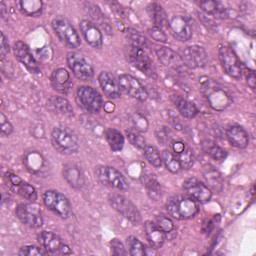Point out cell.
<instances>
[{
  "label": "cell",
  "mask_w": 256,
  "mask_h": 256,
  "mask_svg": "<svg viewBox=\"0 0 256 256\" xmlns=\"http://www.w3.org/2000/svg\"><path fill=\"white\" fill-rule=\"evenodd\" d=\"M118 84L121 91L138 101L143 102L148 98V92L145 87L130 74H120L118 76Z\"/></svg>",
  "instance_id": "obj_13"
},
{
  "label": "cell",
  "mask_w": 256,
  "mask_h": 256,
  "mask_svg": "<svg viewBox=\"0 0 256 256\" xmlns=\"http://www.w3.org/2000/svg\"><path fill=\"white\" fill-rule=\"evenodd\" d=\"M143 154L146 158V160L154 167L160 168L163 164L162 156L158 149L152 145H146L143 149Z\"/></svg>",
  "instance_id": "obj_37"
},
{
  "label": "cell",
  "mask_w": 256,
  "mask_h": 256,
  "mask_svg": "<svg viewBox=\"0 0 256 256\" xmlns=\"http://www.w3.org/2000/svg\"><path fill=\"white\" fill-rule=\"evenodd\" d=\"M180 57L183 64L193 69L204 67L208 62V53L203 47L198 45L184 47L181 50Z\"/></svg>",
  "instance_id": "obj_15"
},
{
  "label": "cell",
  "mask_w": 256,
  "mask_h": 256,
  "mask_svg": "<svg viewBox=\"0 0 256 256\" xmlns=\"http://www.w3.org/2000/svg\"><path fill=\"white\" fill-rule=\"evenodd\" d=\"M183 190L187 196L198 203H206L212 197L211 188L197 178H188L183 182Z\"/></svg>",
  "instance_id": "obj_14"
},
{
  "label": "cell",
  "mask_w": 256,
  "mask_h": 256,
  "mask_svg": "<svg viewBox=\"0 0 256 256\" xmlns=\"http://www.w3.org/2000/svg\"><path fill=\"white\" fill-rule=\"evenodd\" d=\"M204 151L214 160L221 161L227 157V151L211 141H205L203 143Z\"/></svg>",
  "instance_id": "obj_34"
},
{
  "label": "cell",
  "mask_w": 256,
  "mask_h": 256,
  "mask_svg": "<svg viewBox=\"0 0 256 256\" xmlns=\"http://www.w3.org/2000/svg\"><path fill=\"white\" fill-rule=\"evenodd\" d=\"M98 82L103 93L110 99H116L120 96V87L115 77L107 72L102 71L98 75Z\"/></svg>",
  "instance_id": "obj_21"
},
{
  "label": "cell",
  "mask_w": 256,
  "mask_h": 256,
  "mask_svg": "<svg viewBox=\"0 0 256 256\" xmlns=\"http://www.w3.org/2000/svg\"><path fill=\"white\" fill-rule=\"evenodd\" d=\"M126 245L128 252L132 256H143L146 254L145 245L135 236H128L126 239Z\"/></svg>",
  "instance_id": "obj_36"
},
{
  "label": "cell",
  "mask_w": 256,
  "mask_h": 256,
  "mask_svg": "<svg viewBox=\"0 0 256 256\" xmlns=\"http://www.w3.org/2000/svg\"><path fill=\"white\" fill-rule=\"evenodd\" d=\"M95 175L102 184L117 189L118 191H127L129 188V184L124 175L114 167L107 165L97 166Z\"/></svg>",
  "instance_id": "obj_6"
},
{
  "label": "cell",
  "mask_w": 256,
  "mask_h": 256,
  "mask_svg": "<svg viewBox=\"0 0 256 256\" xmlns=\"http://www.w3.org/2000/svg\"><path fill=\"white\" fill-rule=\"evenodd\" d=\"M210 106L215 110H223L230 103L229 95L221 88H215L211 90L207 96Z\"/></svg>",
  "instance_id": "obj_27"
},
{
  "label": "cell",
  "mask_w": 256,
  "mask_h": 256,
  "mask_svg": "<svg viewBox=\"0 0 256 256\" xmlns=\"http://www.w3.org/2000/svg\"><path fill=\"white\" fill-rule=\"evenodd\" d=\"M131 121L133 124V129L137 130L140 133L147 131L149 123H148L147 118L145 116H143L142 114H140L138 112L134 113L131 117Z\"/></svg>",
  "instance_id": "obj_45"
},
{
  "label": "cell",
  "mask_w": 256,
  "mask_h": 256,
  "mask_svg": "<svg viewBox=\"0 0 256 256\" xmlns=\"http://www.w3.org/2000/svg\"><path fill=\"white\" fill-rule=\"evenodd\" d=\"M204 175H205V178H206V180H207V182H208V183H209L212 179L214 180V181H213V186H212V187L216 188V185L218 184V180L220 179V175H219V174H217V175H216V171H214V170H212V171H208V172H207V173H205Z\"/></svg>",
  "instance_id": "obj_51"
},
{
  "label": "cell",
  "mask_w": 256,
  "mask_h": 256,
  "mask_svg": "<svg viewBox=\"0 0 256 256\" xmlns=\"http://www.w3.org/2000/svg\"><path fill=\"white\" fill-rule=\"evenodd\" d=\"M226 138L229 143L239 149L246 148L249 144V136L247 131L240 125L232 124L226 129Z\"/></svg>",
  "instance_id": "obj_20"
},
{
  "label": "cell",
  "mask_w": 256,
  "mask_h": 256,
  "mask_svg": "<svg viewBox=\"0 0 256 256\" xmlns=\"http://www.w3.org/2000/svg\"><path fill=\"white\" fill-rule=\"evenodd\" d=\"M186 145H187V144H186L185 142L181 141V140H175V141H173V142L171 143L172 152H173L174 154H179L180 152H182V151L185 149Z\"/></svg>",
  "instance_id": "obj_50"
},
{
  "label": "cell",
  "mask_w": 256,
  "mask_h": 256,
  "mask_svg": "<svg viewBox=\"0 0 256 256\" xmlns=\"http://www.w3.org/2000/svg\"><path fill=\"white\" fill-rule=\"evenodd\" d=\"M76 98L81 108L88 113H98L103 105L101 94L91 86H79L76 91Z\"/></svg>",
  "instance_id": "obj_7"
},
{
  "label": "cell",
  "mask_w": 256,
  "mask_h": 256,
  "mask_svg": "<svg viewBox=\"0 0 256 256\" xmlns=\"http://www.w3.org/2000/svg\"><path fill=\"white\" fill-rule=\"evenodd\" d=\"M63 177L67 183L76 189H80L85 184V176L81 168L74 164L68 163L63 167Z\"/></svg>",
  "instance_id": "obj_22"
},
{
  "label": "cell",
  "mask_w": 256,
  "mask_h": 256,
  "mask_svg": "<svg viewBox=\"0 0 256 256\" xmlns=\"http://www.w3.org/2000/svg\"><path fill=\"white\" fill-rule=\"evenodd\" d=\"M52 28L59 40L69 48L75 49L80 46V37L72 24L63 17H56L51 22Z\"/></svg>",
  "instance_id": "obj_4"
},
{
  "label": "cell",
  "mask_w": 256,
  "mask_h": 256,
  "mask_svg": "<svg viewBox=\"0 0 256 256\" xmlns=\"http://www.w3.org/2000/svg\"><path fill=\"white\" fill-rule=\"evenodd\" d=\"M66 61L76 78L82 81H89L94 76V70L91 64L80 53L70 51L67 53Z\"/></svg>",
  "instance_id": "obj_10"
},
{
  "label": "cell",
  "mask_w": 256,
  "mask_h": 256,
  "mask_svg": "<svg viewBox=\"0 0 256 256\" xmlns=\"http://www.w3.org/2000/svg\"><path fill=\"white\" fill-rule=\"evenodd\" d=\"M171 34L179 41L186 42L192 37V27L187 17L182 15H174L168 21L167 26Z\"/></svg>",
  "instance_id": "obj_16"
},
{
  "label": "cell",
  "mask_w": 256,
  "mask_h": 256,
  "mask_svg": "<svg viewBox=\"0 0 256 256\" xmlns=\"http://www.w3.org/2000/svg\"><path fill=\"white\" fill-rule=\"evenodd\" d=\"M128 59L131 62V64L136 67L138 70H140L142 73H144L146 76L155 79L156 78V71L153 66L152 60L146 53L145 49L137 46L130 45L128 48L127 53Z\"/></svg>",
  "instance_id": "obj_9"
},
{
  "label": "cell",
  "mask_w": 256,
  "mask_h": 256,
  "mask_svg": "<svg viewBox=\"0 0 256 256\" xmlns=\"http://www.w3.org/2000/svg\"><path fill=\"white\" fill-rule=\"evenodd\" d=\"M110 247H111V252L113 255L122 256V255L127 254V251H126L123 243L117 238H113L110 241Z\"/></svg>",
  "instance_id": "obj_48"
},
{
  "label": "cell",
  "mask_w": 256,
  "mask_h": 256,
  "mask_svg": "<svg viewBox=\"0 0 256 256\" xmlns=\"http://www.w3.org/2000/svg\"><path fill=\"white\" fill-rule=\"evenodd\" d=\"M145 187H146V191H147V194L150 199L157 201L161 198L162 188H161L160 183L155 178H149L145 182Z\"/></svg>",
  "instance_id": "obj_40"
},
{
  "label": "cell",
  "mask_w": 256,
  "mask_h": 256,
  "mask_svg": "<svg viewBox=\"0 0 256 256\" xmlns=\"http://www.w3.org/2000/svg\"><path fill=\"white\" fill-rule=\"evenodd\" d=\"M20 11L30 17L39 16L43 9V2L40 0H22L18 2Z\"/></svg>",
  "instance_id": "obj_32"
},
{
  "label": "cell",
  "mask_w": 256,
  "mask_h": 256,
  "mask_svg": "<svg viewBox=\"0 0 256 256\" xmlns=\"http://www.w3.org/2000/svg\"><path fill=\"white\" fill-rule=\"evenodd\" d=\"M173 104L175 105L178 112L187 119H192L198 114V109L195 104L180 95H173L171 97Z\"/></svg>",
  "instance_id": "obj_26"
},
{
  "label": "cell",
  "mask_w": 256,
  "mask_h": 256,
  "mask_svg": "<svg viewBox=\"0 0 256 256\" xmlns=\"http://www.w3.org/2000/svg\"><path fill=\"white\" fill-rule=\"evenodd\" d=\"M15 214L17 218L26 226L30 228H39L43 224V217L39 207L34 204V202L20 203L15 209Z\"/></svg>",
  "instance_id": "obj_12"
},
{
  "label": "cell",
  "mask_w": 256,
  "mask_h": 256,
  "mask_svg": "<svg viewBox=\"0 0 256 256\" xmlns=\"http://www.w3.org/2000/svg\"><path fill=\"white\" fill-rule=\"evenodd\" d=\"M18 254L20 256H43L48 253L42 246L39 247L36 245H25L20 248Z\"/></svg>",
  "instance_id": "obj_44"
},
{
  "label": "cell",
  "mask_w": 256,
  "mask_h": 256,
  "mask_svg": "<svg viewBox=\"0 0 256 256\" xmlns=\"http://www.w3.org/2000/svg\"><path fill=\"white\" fill-rule=\"evenodd\" d=\"M47 106L52 112L58 115H62L66 117L73 116V108L70 102L64 97H61V96L50 97L47 101Z\"/></svg>",
  "instance_id": "obj_25"
},
{
  "label": "cell",
  "mask_w": 256,
  "mask_h": 256,
  "mask_svg": "<svg viewBox=\"0 0 256 256\" xmlns=\"http://www.w3.org/2000/svg\"><path fill=\"white\" fill-rule=\"evenodd\" d=\"M0 130L2 137H7L13 132V126L3 112L0 113Z\"/></svg>",
  "instance_id": "obj_47"
},
{
  "label": "cell",
  "mask_w": 256,
  "mask_h": 256,
  "mask_svg": "<svg viewBox=\"0 0 256 256\" xmlns=\"http://www.w3.org/2000/svg\"><path fill=\"white\" fill-rule=\"evenodd\" d=\"M5 11H6V6L4 2L0 3V12H1V17L4 18L5 17Z\"/></svg>",
  "instance_id": "obj_54"
},
{
  "label": "cell",
  "mask_w": 256,
  "mask_h": 256,
  "mask_svg": "<svg viewBox=\"0 0 256 256\" xmlns=\"http://www.w3.org/2000/svg\"><path fill=\"white\" fill-rule=\"evenodd\" d=\"M51 142L56 151L64 155H71L79 149L77 134L66 126H56L51 132Z\"/></svg>",
  "instance_id": "obj_2"
},
{
  "label": "cell",
  "mask_w": 256,
  "mask_h": 256,
  "mask_svg": "<svg viewBox=\"0 0 256 256\" xmlns=\"http://www.w3.org/2000/svg\"><path fill=\"white\" fill-rule=\"evenodd\" d=\"M155 224L165 233H171L172 231L175 230V225H174V222L167 216L163 215V214H160V215H157L155 217V220H154Z\"/></svg>",
  "instance_id": "obj_43"
},
{
  "label": "cell",
  "mask_w": 256,
  "mask_h": 256,
  "mask_svg": "<svg viewBox=\"0 0 256 256\" xmlns=\"http://www.w3.org/2000/svg\"><path fill=\"white\" fill-rule=\"evenodd\" d=\"M104 109H105V111H106V112L111 113V112L114 110V106H113V105H111V103H110V102H108V103H106V104L104 105Z\"/></svg>",
  "instance_id": "obj_53"
},
{
  "label": "cell",
  "mask_w": 256,
  "mask_h": 256,
  "mask_svg": "<svg viewBox=\"0 0 256 256\" xmlns=\"http://www.w3.org/2000/svg\"><path fill=\"white\" fill-rule=\"evenodd\" d=\"M246 78H247L248 86H249L251 89H254V88H255V73H254V71L248 69Z\"/></svg>",
  "instance_id": "obj_52"
},
{
  "label": "cell",
  "mask_w": 256,
  "mask_h": 256,
  "mask_svg": "<svg viewBox=\"0 0 256 256\" xmlns=\"http://www.w3.org/2000/svg\"><path fill=\"white\" fill-rule=\"evenodd\" d=\"M51 85L57 92L68 94L72 87L69 72L65 68H57L51 74Z\"/></svg>",
  "instance_id": "obj_19"
},
{
  "label": "cell",
  "mask_w": 256,
  "mask_h": 256,
  "mask_svg": "<svg viewBox=\"0 0 256 256\" xmlns=\"http://www.w3.org/2000/svg\"><path fill=\"white\" fill-rule=\"evenodd\" d=\"M144 231L150 246L154 249L162 247L166 240V234L155 224L154 221L147 220L144 222Z\"/></svg>",
  "instance_id": "obj_23"
},
{
  "label": "cell",
  "mask_w": 256,
  "mask_h": 256,
  "mask_svg": "<svg viewBox=\"0 0 256 256\" xmlns=\"http://www.w3.org/2000/svg\"><path fill=\"white\" fill-rule=\"evenodd\" d=\"M155 52L159 61L168 68L178 69L183 64L180 55L168 47H157Z\"/></svg>",
  "instance_id": "obj_24"
},
{
  "label": "cell",
  "mask_w": 256,
  "mask_h": 256,
  "mask_svg": "<svg viewBox=\"0 0 256 256\" xmlns=\"http://www.w3.org/2000/svg\"><path fill=\"white\" fill-rule=\"evenodd\" d=\"M127 38L130 42V45L141 47L143 49L148 47V41L145 38V36L139 32L138 30H135L133 28L127 29Z\"/></svg>",
  "instance_id": "obj_39"
},
{
  "label": "cell",
  "mask_w": 256,
  "mask_h": 256,
  "mask_svg": "<svg viewBox=\"0 0 256 256\" xmlns=\"http://www.w3.org/2000/svg\"><path fill=\"white\" fill-rule=\"evenodd\" d=\"M10 51V46L8 43V40L5 36V34L3 32H1V40H0V55H1V59L3 60L5 58V56L9 53Z\"/></svg>",
  "instance_id": "obj_49"
},
{
  "label": "cell",
  "mask_w": 256,
  "mask_h": 256,
  "mask_svg": "<svg viewBox=\"0 0 256 256\" xmlns=\"http://www.w3.org/2000/svg\"><path fill=\"white\" fill-rule=\"evenodd\" d=\"M126 135H127V138L129 140V142L134 147H136L137 149H142L143 150L144 147L147 145L146 141H145V138L141 135L140 132H138L135 129L126 130Z\"/></svg>",
  "instance_id": "obj_42"
},
{
  "label": "cell",
  "mask_w": 256,
  "mask_h": 256,
  "mask_svg": "<svg viewBox=\"0 0 256 256\" xmlns=\"http://www.w3.org/2000/svg\"><path fill=\"white\" fill-rule=\"evenodd\" d=\"M108 202L114 210L129 220L132 224L137 225L141 222V213L130 199L121 194L112 193L108 197Z\"/></svg>",
  "instance_id": "obj_3"
},
{
  "label": "cell",
  "mask_w": 256,
  "mask_h": 256,
  "mask_svg": "<svg viewBox=\"0 0 256 256\" xmlns=\"http://www.w3.org/2000/svg\"><path fill=\"white\" fill-rule=\"evenodd\" d=\"M148 34L150 35V37L160 43H165L167 42V35L165 34V32L162 30V28L158 27V26H152L148 29Z\"/></svg>",
  "instance_id": "obj_46"
},
{
  "label": "cell",
  "mask_w": 256,
  "mask_h": 256,
  "mask_svg": "<svg viewBox=\"0 0 256 256\" xmlns=\"http://www.w3.org/2000/svg\"><path fill=\"white\" fill-rule=\"evenodd\" d=\"M105 139L112 151H120L124 147L125 139L123 134L115 128H107L104 132Z\"/></svg>",
  "instance_id": "obj_31"
},
{
  "label": "cell",
  "mask_w": 256,
  "mask_h": 256,
  "mask_svg": "<svg viewBox=\"0 0 256 256\" xmlns=\"http://www.w3.org/2000/svg\"><path fill=\"white\" fill-rule=\"evenodd\" d=\"M81 34L85 41L93 48H101L103 45V35L99 27L91 20H82L79 23Z\"/></svg>",
  "instance_id": "obj_18"
},
{
  "label": "cell",
  "mask_w": 256,
  "mask_h": 256,
  "mask_svg": "<svg viewBox=\"0 0 256 256\" xmlns=\"http://www.w3.org/2000/svg\"><path fill=\"white\" fill-rule=\"evenodd\" d=\"M13 52L16 59L26 67L31 73H39L41 71L40 65L32 55L30 48L22 41H17L13 45Z\"/></svg>",
  "instance_id": "obj_17"
},
{
  "label": "cell",
  "mask_w": 256,
  "mask_h": 256,
  "mask_svg": "<svg viewBox=\"0 0 256 256\" xmlns=\"http://www.w3.org/2000/svg\"><path fill=\"white\" fill-rule=\"evenodd\" d=\"M87 7V12L90 15V17L95 20L96 22H98V24H100V26L106 30L107 32H110V24L107 21V19L105 18V15H103V13L101 12V10L99 9L98 6L91 4V3H86Z\"/></svg>",
  "instance_id": "obj_33"
},
{
  "label": "cell",
  "mask_w": 256,
  "mask_h": 256,
  "mask_svg": "<svg viewBox=\"0 0 256 256\" xmlns=\"http://www.w3.org/2000/svg\"><path fill=\"white\" fill-rule=\"evenodd\" d=\"M198 6L206 13L212 16L224 17L227 15V9L219 1L213 0H203L198 2Z\"/></svg>",
  "instance_id": "obj_30"
},
{
  "label": "cell",
  "mask_w": 256,
  "mask_h": 256,
  "mask_svg": "<svg viewBox=\"0 0 256 256\" xmlns=\"http://www.w3.org/2000/svg\"><path fill=\"white\" fill-rule=\"evenodd\" d=\"M23 163L28 171L33 174H37L44 166V158L40 153L36 151H31L24 156Z\"/></svg>",
  "instance_id": "obj_29"
},
{
  "label": "cell",
  "mask_w": 256,
  "mask_h": 256,
  "mask_svg": "<svg viewBox=\"0 0 256 256\" xmlns=\"http://www.w3.org/2000/svg\"><path fill=\"white\" fill-rule=\"evenodd\" d=\"M148 15L153 20V22L156 24V26L162 28L164 26H168V17L163 9V7L156 2L149 3L146 7Z\"/></svg>",
  "instance_id": "obj_28"
},
{
  "label": "cell",
  "mask_w": 256,
  "mask_h": 256,
  "mask_svg": "<svg viewBox=\"0 0 256 256\" xmlns=\"http://www.w3.org/2000/svg\"><path fill=\"white\" fill-rule=\"evenodd\" d=\"M45 206L60 218L67 219L72 213V207L68 198L57 190H47L43 193Z\"/></svg>",
  "instance_id": "obj_5"
},
{
  "label": "cell",
  "mask_w": 256,
  "mask_h": 256,
  "mask_svg": "<svg viewBox=\"0 0 256 256\" xmlns=\"http://www.w3.org/2000/svg\"><path fill=\"white\" fill-rule=\"evenodd\" d=\"M218 55H219V60L221 62V65L224 71L226 72V74H228L230 77L236 80L241 79L243 74L242 64L238 56L234 52V50L228 46L222 45L219 48Z\"/></svg>",
  "instance_id": "obj_8"
},
{
  "label": "cell",
  "mask_w": 256,
  "mask_h": 256,
  "mask_svg": "<svg viewBox=\"0 0 256 256\" xmlns=\"http://www.w3.org/2000/svg\"><path fill=\"white\" fill-rule=\"evenodd\" d=\"M168 214L177 220H186L193 218L199 211L198 202L187 195H175L166 202Z\"/></svg>",
  "instance_id": "obj_1"
},
{
  "label": "cell",
  "mask_w": 256,
  "mask_h": 256,
  "mask_svg": "<svg viewBox=\"0 0 256 256\" xmlns=\"http://www.w3.org/2000/svg\"><path fill=\"white\" fill-rule=\"evenodd\" d=\"M161 156L162 161L168 171H170L171 173H178L181 170L180 162L177 156L171 150H164Z\"/></svg>",
  "instance_id": "obj_35"
},
{
  "label": "cell",
  "mask_w": 256,
  "mask_h": 256,
  "mask_svg": "<svg viewBox=\"0 0 256 256\" xmlns=\"http://www.w3.org/2000/svg\"><path fill=\"white\" fill-rule=\"evenodd\" d=\"M37 240L48 254L65 255L72 253L70 247L57 234L51 231H41L38 234Z\"/></svg>",
  "instance_id": "obj_11"
},
{
  "label": "cell",
  "mask_w": 256,
  "mask_h": 256,
  "mask_svg": "<svg viewBox=\"0 0 256 256\" xmlns=\"http://www.w3.org/2000/svg\"><path fill=\"white\" fill-rule=\"evenodd\" d=\"M180 162L181 165V169H189L192 167L193 163H194V158H193V152L191 150V148L186 145L185 149L180 152L179 154H175Z\"/></svg>",
  "instance_id": "obj_41"
},
{
  "label": "cell",
  "mask_w": 256,
  "mask_h": 256,
  "mask_svg": "<svg viewBox=\"0 0 256 256\" xmlns=\"http://www.w3.org/2000/svg\"><path fill=\"white\" fill-rule=\"evenodd\" d=\"M14 191L19 194L22 198L28 200L29 202H35L37 200V191L36 189L27 182L22 181L17 187H15Z\"/></svg>",
  "instance_id": "obj_38"
}]
</instances>
